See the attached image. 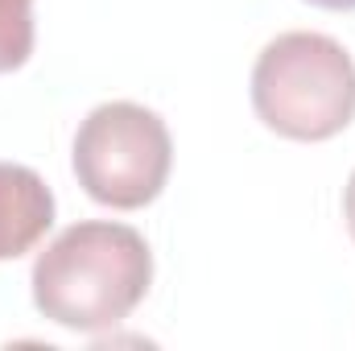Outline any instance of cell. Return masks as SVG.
<instances>
[{
  "instance_id": "obj_1",
  "label": "cell",
  "mask_w": 355,
  "mask_h": 351,
  "mask_svg": "<svg viewBox=\"0 0 355 351\" xmlns=\"http://www.w3.org/2000/svg\"><path fill=\"white\" fill-rule=\"evenodd\" d=\"M153 257L137 228L87 219L67 228L33 264L37 310L67 331H107L149 293Z\"/></svg>"
},
{
  "instance_id": "obj_2",
  "label": "cell",
  "mask_w": 355,
  "mask_h": 351,
  "mask_svg": "<svg viewBox=\"0 0 355 351\" xmlns=\"http://www.w3.org/2000/svg\"><path fill=\"white\" fill-rule=\"evenodd\" d=\"M252 108L289 141H327L355 116V62L327 33H281L252 67Z\"/></svg>"
},
{
  "instance_id": "obj_3",
  "label": "cell",
  "mask_w": 355,
  "mask_h": 351,
  "mask_svg": "<svg viewBox=\"0 0 355 351\" xmlns=\"http://www.w3.org/2000/svg\"><path fill=\"white\" fill-rule=\"evenodd\" d=\"M174 145L157 112L116 99L99 103L75 132V174L95 203L137 211L153 203L170 178Z\"/></svg>"
},
{
  "instance_id": "obj_4",
  "label": "cell",
  "mask_w": 355,
  "mask_h": 351,
  "mask_svg": "<svg viewBox=\"0 0 355 351\" xmlns=\"http://www.w3.org/2000/svg\"><path fill=\"white\" fill-rule=\"evenodd\" d=\"M54 223V194L29 166L0 162V261L29 252Z\"/></svg>"
},
{
  "instance_id": "obj_5",
  "label": "cell",
  "mask_w": 355,
  "mask_h": 351,
  "mask_svg": "<svg viewBox=\"0 0 355 351\" xmlns=\"http://www.w3.org/2000/svg\"><path fill=\"white\" fill-rule=\"evenodd\" d=\"M33 54V0H0V75Z\"/></svg>"
},
{
  "instance_id": "obj_6",
  "label": "cell",
  "mask_w": 355,
  "mask_h": 351,
  "mask_svg": "<svg viewBox=\"0 0 355 351\" xmlns=\"http://www.w3.org/2000/svg\"><path fill=\"white\" fill-rule=\"evenodd\" d=\"M343 215H347V232H352V240H355V174L347 182V194H343Z\"/></svg>"
},
{
  "instance_id": "obj_7",
  "label": "cell",
  "mask_w": 355,
  "mask_h": 351,
  "mask_svg": "<svg viewBox=\"0 0 355 351\" xmlns=\"http://www.w3.org/2000/svg\"><path fill=\"white\" fill-rule=\"evenodd\" d=\"M318 8H355V0H310Z\"/></svg>"
}]
</instances>
